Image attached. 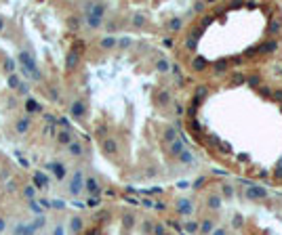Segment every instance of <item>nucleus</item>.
<instances>
[{
    "mask_svg": "<svg viewBox=\"0 0 282 235\" xmlns=\"http://www.w3.org/2000/svg\"><path fill=\"white\" fill-rule=\"evenodd\" d=\"M9 82H11V86H13V88H17V86H21V84H19V80H17L15 76H11V78H9Z\"/></svg>",
    "mask_w": 282,
    "mask_h": 235,
    "instance_id": "nucleus-15",
    "label": "nucleus"
},
{
    "mask_svg": "<svg viewBox=\"0 0 282 235\" xmlns=\"http://www.w3.org/2000/svg\"><path fill=\"white\" fill-rule=\"evenodd\" d=\"M72 229H76V231L80 229V220H78V218H74V223H72Z\"/></svg>",
    "mask_w": 282,
    "mask_h": 235,
    "instance_id": "nucleus-17",
    "label": "nucleus"
},
{
    "mask_svg": "<svg viewBox=\"0 0 282 235\" xmlns=\"http://www.w3.org/2000/svg\"><path fill=\"white\" fill-rule=\"evenodd\" d=\"M59 143H63V145H69V143H72V136H69L67 130H61V132H59Z\"/></svg>",
    "mask_w": 282,
    "mask_h": 235,
    "instance_id": "nucleus-6",
    "label": "nucleus"
},
{
    "mask_svg": "<svg viewBox=\"0 0 282 235\" xmlns=\"http://www.w3.org/2000/svg\"><path fill=\"white\" fill-rule=\"evenodd\" d=\"M51 170L55 172L57 178H63V176H65V168L61 166V164H51Z\"/></svg>",
    "mask_w": 282,
    "mask_h": 235,
    "instance_id": "nucleus-3",
    "label": "nucleus"
},
{
    "mask_svg": "<svg viewBox=\"0 0 282 235\" xmlns=\"http://www.w3.org/2000/svg\"><path fill=\"white\" fill-rule=\"evenodd\" d=\"M76 63H78V53H69L67 55V59H65V65H67V69H72V67H76Z\"/></svg>",
    "mask_w": 282,
    "mask_h": 235,
    "instance_id": "nucleus-2",
    "label": "nucleus"
},
{
    "mask_svg": "<svg viewBox=\"0 0 282 235\" xmlns=\"http://www.w3.org/2000/svg\"><path fill=\"white\" fill-rule=\"evenodd\" d=\"M26 107H28V111H38V109H40V105H38V103H36L34 99H30Z\"/></svg>",
    "mask_w": 282,
    "mask_h": 235,
    "instance_id": "nucleus-11",
    "label": "nucleus"
},
{
    "mask_svg": "<svg viewBox=\"0 0 282 235\" xmlns=\"http://www.w3.org/2000/svg\"><path fill=\"white\" fill-rule=\"evenodd\" d=\"M28 126H30V120H28V118H21V120L17 122V132H26Z\"/></svg>",
    "mask_w": 282,
    "mask_h": 235,
    "instance_id": "nucleus-5",
    "label": "nucleus"
},
{
    "mask_svg": "<svg viewBox=\"0 0 282 235\" xmlns=\"http://www.w3.org/2000/svg\"><path fill=\"white\" fill-rule=\"evenodd\" d=\"M55 235H63V229H61V227H59V229H57V231H55Z\"/></svg>",
    "mask_w": 282,
    "mask_h": 235,
    "instance_id": "nucleus-21",
    "label": "nucleus"
},
{
    "mask_svg": "<svg viewBox=\"0 0 282 235\" xmlns=\"http://www.w3.org/2000/svg\"><path fill=\"white\" fill-rule=\"evenodd\" d=\"M26 195H28V197L34 195V189H32V187H26Z\"/></svg>",
    "mask_w": 282,
    "mask_h": 235,
    "instance_id": "nucleus-18",
    "label": "nucleus"
},
{
    "mask_svg": "<svg viewBox=\"0 0 282 235\" xmlns=\"http://www.w3.org/2000/svg\"><path fill=\"white\" fill-rule=\"evenodd\" d=\"M2 25H4V23H2V21H0V30H2Z\"/></svg>",
    "mask_w": 282,
    "mask_h": 235,
    "instance_id": "nucleus-24",
    "label": "nucleus"
},
{
    "mask_svg": "<svg viewBox=\"0 0 282 235\" xmlns=\"http://www.w3.org/2000/svg\"><path fill=\"white\" fill-rule=\"evenodd\" d=\"M103 149L107 153H116V143H114L112 139H107V141H103Z\"/></svg>",
    "mask_w": 282,
    "mask_h": 235,
    "instance_id": "nucleus-7",
    "label": "nucleus"
},
{
    "mask_svg": "<svg viewBox=\"0 0 282 235\" xmlns=\"http://www.w3.org/2000/svg\"><path fill=\"white\" fill-rule=\"evenodd\" d=\"M4 67H7V72H13V69H15V63H13L11 59H7V63H4Z\"/></svg>",
    "mask_w": 282,
    "mask_h": 235,
    "instance_id": "nucleus-14",
    "label": "nucleus"
},
{
    "mask_svg": "<svg viewBox=\"0 0 282 235\" xmlns=\"http://www.w3.org/2000/svg\"><path fill=\"white\" fill-rule=\"evenodd\" d=\"M36 181L40 183V187H44V185H46V178H44L42 174H36Z\"/></svg>",
    "mask_w": 282,
    "mask_h": 235,
    "instance_id": "nucleus-16",
    "label": "nucleus"
},
{
    "mask_svg": "<svg viewBox=\"0 0 282 235\" xmlns=\"http://www.w3.org/2000/svg\"><path fill=\"white\" fill-rule=\"evenodd\" d=\"M202 229H204V231H210V229H213V223H204Z\"/></svg>",
    "mask_w": 282,
    "mask_h": 235,
    "instance_id": "nucleus-19",
    "label": "nucleus"
},
{
    "mask_svg": "<svg viewBox=\"0 0 282 235\" xmlns=\"http://www.w3.org/2000/svg\"><path fill=\"white\" fill-rule=\"evenodd\" d=\"M215 235H223V231H217V233H215Z\"/></svg>",
    "mask_w": 282,
    "mask_h": 235,
    "instance_id": "nucleus-23",
    "label": "nucleus"
},
{
    "mask_svg": "<svg viewBox=\"0 0 282 235\" xmlns=\"http://www.w3.org/2000/svg\"><path fill=\"white\" fill-rule=\"evenodd\" d=\"M67 151L72 153V155H80V153H82V147H80L78 143H69V145H67Z\"/></svg>",
    "mask_w": 282,
    "mask_h": 235,
    "instance_id": "nucleus-8",
    "label": "nucleus"
},
{
    "mask_svg": "<svg viewBox=\"0 0 282 235\" xmlns=\"http://www.w3.org/2000/svg\"><path fill=\"white\" fill-rule=\"evenodd\" d=\"M114 42H116L114 38H105V40L101 42V46H105V49H107V46H114Z\"/></svg>",
    "mask_w": 282,
    "mask_h": 235,
    "instance_id": "nucleus-13",
    "label": "nucleus"
},
{
    "mask_svg": "<svg viewBox=\"0 0 282 235\" xmlns=\"http://www.w3.org/2000/svg\"><path fill=\"white\" fill-rule=\"evenodd\" d=\"M86 189H88V193H97L99 191V183L95 178H88L86 181Z\"/></svg>",
    "mask_w": 282,
    "mask_h": 235,
    "instance_id": "nucleus-4",
    "label": "nucleus"
},
{
    "mask_svg": "<svg viewBox=\"0 0 282 235\" xmlns=\"http://www.w3.org/2000/svg\"><path fill=\"white\" fill-rule=\"evenodd\" d=\"M88 25H91V28L101 25V19H99V17H95V15H88Z\"/></svg>",
    "mask_w": 282,
    "mask_h": 235,
    "instance_id": "nucleus-9",
    "label": "nucleus"
},
{
    "mask_svg": "<svg viewBox=\"0 0 282 235\" xmlns=\"http://www.w3.org/2000/svg\"><path fill=\"white\" fill-rule=\"evenodd\" d=\"M4 229V220H0V231H2Z\"/></svg>",
    "mask_w": 282,
    "mask_h": 235,
    "instance_id": "nucleus-22",
    "label": "nucleus"
},
{
    "mask_svg": "<svg viewBox=\"0 0 282 235\" xmlns=\"http://www.w3.org/2000/svg\"><path fill=\"white\" fill-rule=\"evenodd\" d=\"M187 229H190V231H196V223H187Z\"/></svg>",
    "mask_w": 282,
    "mask_h": 235,
    "instance_id": "nucleus-20",
    "label": "nucleus"
},
{
    "mask_svg": "<svg viewBox=\"0 0 282 235\" xmlns=\"http://www.w3.org/2000/svg\"><path fill=\"white\" fill-rule=\"evenodd\" d=\"M248 195L251 197H261V195H265V191L263 189H248Z\"/></svg>",
    "mask_w": 282,
    "mask_h": 235,
    "instance_id": "nucleus-12",
    "label": "nucleus"
},
{
    "mask_svg": "<svg viewBox=\"0 0 282 235\" xmlns=\"http://www.w3.org/2000/svg\"><path fill=\"white\" fill-rule=\"evenodd\" d=\"M72 113H74V115H82V103H80V101H76V103L72 105Z\"/></svg>",
    "mask_w": 282,
    "mask_h": 235,
    "instance_id": "nucleus-10",
    "label": "nucleus"
},
{
    "mask_svg": "<svg viewBox=\"0 0 282 235\" xmlns=\"http://www.w3.org/2000/svg\"><path fill=\"white\" fill-rule=\"evenodd\" d=\"M80 189H82V172L78 170V172H76V176H74V181L69 183V193H72V195H78V193H80Z\"/></svg>",
    "mask_w": 282,
    "mask_h": 235,
    "instance_id": "nucleus-1",
    "label": "nucleus"
}]
</instances>
